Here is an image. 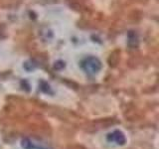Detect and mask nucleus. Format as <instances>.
Wrapping results in <instances>:
<instances>
[{"mask_svg":"<svg viewBox=\"0 0 159 149\" xmlns=\"http://www.w3.org/2000/svg\"><path fill=\"white\" fill-rule=\"evenodd\" d=\"M82 68L89 74H94L102 69V62L96 57H88L82 62Z\"/></svg>","mask_w":159,"mask_h":149,"instance_id":"f257e3e1","label":"nucleus"},{"mask_svg":"<svg viewBox=\"0 0 159 149\" xmlns=\"http://www.w3.org/2000/svg\"><path fill=\"white\" fill-rule=\"evenodd\" d=\"M111 135L112 139H116V142L120 143V144H123L124 141H125V138H124L123 134L121 132H119V131H116L114 133L111 134Z\"/></svg>","mask_w":159,"mask_h":149,"instance_id":"f03ea898","label":"nucleus"}]
</instances>
